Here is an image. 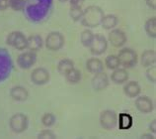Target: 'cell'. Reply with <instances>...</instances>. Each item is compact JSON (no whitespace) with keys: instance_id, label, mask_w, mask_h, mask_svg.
I'll list each match as a JSON object with an SVG mask.
<instances>
[{"instance_id":"6da1fadb","label":"cell","mask_w":156,"mask_h":139,"mask_svg":"<svg viewBox=\"0 0 156 139\" xmlns=\"http://www.w3.org/2000/svg\"><path fill=\"white\" fill-rule=\"evenodd\" d=\"M53 0H25L23 13L28 21L32 23H42L50 17Z\"/></svg>"},{"instance_id":"7a4b0ae2","label":"cell","mask_w":156,"mask_h":139,"mask_svg":"<svg viewBox=\"0 0 156 139\" xmlns=\"http://www.w3.org/2000/svg\"><path fill=\"white\" fill-rule=\"evenodd\" d=\"M104 15V11L100 6L89 5L83 10L80 22L84 27L96 28L101 25Z\"/></svg>"},{"instance_id":"3957f363","label":"cell","mask_w":156,"mask_h":139,"mask_svg":"<svg viewBox=\"0 0 156 139\" xmlns=\"http://www.w3.org/2000/svg\"><path fill=\"white\" fill-rule=\"evenodd\" d=\"M13 72V60L9 51L0 47V84L8 80Z\"/></svg>"},{"instance_id":"277c9868","label":"cell","mask_w":156,"mask_h":139,"mask_svg":"<svg viewBox=\"0 0 156 139\" xmlns=\"http://www.w3.org/2000/svg\"><path fill=\"white\" fill-rule=\"evenodd\" d=\"M118 59L120 62V66H122L125 69H130L137 64L138 57L136 52L131 48H122L119 52Z\"/></svg>"},{"instance_id":"5b68a950","label":"cell","mask_w":156,"mask_h":139,"mask_svg":"<svg viewBox=\"0 0 156 139\" xmlns=\"http://www.w3.org/2000/svg\"><path fill=\"white\" fill-rule=\"evenodd\" d=\"M29 126V118L22 112L14 113L9 119V127L14 133H23Z\"/></svg>"},{"instance_id":"8992f818","label":"cell","mask_w":156,"mask_h":139,"mask_svg":"<svg viewBox=\"0 0 156 139\" xmlns=\"http://www.w3.org/2000/svg\"><path fill=\"white\" fill-rule=\"evenodd\" d=\"M64 44V36L58 31H52L51 33H48L46 37V40H44V45H46L47 49L52 52L61 50L63 48Z\"/></svg>"},{"instance_id":"52a82bcc","label":"cell","mask_w":156,"mask_h":139,"mask_svg":"<svg viewBox=\"0 0 156 139\" xmlns=\"http://www.w3.org/2000/svg\"><path fill=\"white\" fill-rule=\"evenodd\" d=\"M6 44L19 51H24L27 49V37L21 31H13L7 35Z\"/></svg>"},{"instance_id":"ba28073f","label":"cell","mask_w":156,"mask_h":139,"mask_svg":"<svg viewBox=\"0 0 156 139\" xmlns=\"http://www.w3.org/2000/svg\"><path fill=\"white\" fill-rule=\"evenodd\" d=\"M90 52L94 56H101L106 53L108 49V40L102 34H94V38L90 45Z\"/></svg>"},{"instance_id":"9c48e42d","label":"cell","mask_w":156,"mask_h":139,"mask_svg":"<svg viewBox=\"0 0 156 139\" xmlns=\"http://www.w3.org/2000/svg\"><path fill=\"white\" fill-rule=\"evenodd\" d=\"M100 124L106 130H112L118 124V114L115 110L106 109L100 114Z\"/></svg>"},{"instance_id":"30bf717a","label":"cell","mask_w":156,"mask_h":139,"mask_svg":"<svg viewBox=\"0 0 156 139\" xmlns=\"http://www.w3.org/2000/svg\"><path fill=\"white\" fill-rule=\"evenodd\" d=\"M51 79L50 72L46 68L39 67L33 70L31 73V81L36 85H44L48 83Z\"/></svg>"},{"instance_id":"8fae6325","label":"cell","mask_w":156,"mask_h":139,"mask_svg":"<svg viewBox=\"0 0 156 139\" xmlns=\"http://www.w3.org/2000/svg\"><path fill=\"white\" fill-rule=\"evenodd\" d=\"M37 62V54L33 51H26L21 53L17 58V65L22 70L32 68Z\"/></svg>"},{"instance_id":"7c38bea8","label":"cell","mask_w":156,"mask_h":139,"mask_svg":"<svg viewBox=\"0 0 156 139\" xmlns=\"http://www.w3.org/2000/svg\"><path fill=\"white\" fill-rule=\"evenodd\" d=\"M108 41L113 47L122 48L126 45L128 38H126V35L122 30L114 28L108 34Z\"/></svg>"},{"instance_id":"4fadbf2b","label":"cell","mask_w":156,"mask_h":139,"mask_svg":"<svg viewBox=\"0 0 156 139\" xmlns=\"http://www.w3.org/2000/svg\"><path fill=\"white\" fill-rule=\"evenodd\" d=\"M134 105L138 111H140L141 113H144V114L152 112L154 109V103L152 100L147 96H136Z\"/></svg>"},{"instance_id":"5bb4252c","label":"cell","mask_w":156,"mask_h":139,"mask_svg":"<svg viewBox=\"0 0 156 139\" xmlns=\"http://www.w3.org/2000/svg\"><path fill=\"white\" fill-rule=\"evenodd\" d=\"M92 88L95 92H101L109 85V77L104 72H100L95 73L91 81Z\"/></svg>"},{"instance_id":"9a60e30c","label":"cell","mask_w":156,"mask_h":139,"mask_svg":"<svg viewBox=\"0 0 156 139\" xmlns=\"http://www.w3.org/2000/svg\"><path fill=\"white\" fill-rule=\"evenodd\" d=\"M124 92L125 95L129 97V99H135L139 96L141 92V88L137 81H129L124 85Z\"/></svg>"},{"instance_id":"2e32d148","label":"cell","mask_w":156,"mask_h":139,"mask_svg":"<svg viewBox=\"0 0 156 139\" xmlns=\"http://www.w3.org/2000/svg\"><path fill=\"white\" fill-rule=\"evenodd\" d=\"M129 73L125 68H118L114 70V72L111 75V81L116 85H122L129 81Z\"/></svg>"},{"instance_id":"e0dca14e","label":"cell","mask_w":156,"mask_h":139,"mask_svg":"<svg viewBox=\"0 0 156 139\" xmlns=\"http://www.w3.org/2000/svg\"><path fill=\"white\" fill-rule=\"evenodd\" d=\"M10 96L15 101H26L29 97V92L26 88L22 85H15L10 89Z\"/></svg>"},{"instance_id":"ac0fdd59","label":"cell","mask_w":156,"mask_h":139,"mask_svg":"<svg viewBox=\"0 0 156 139\" xmlns=\"http://www.w3.org/2000/svg\"><path fill=\"white\" fill-rule=\"evenodd\" d=\"M43 45H44V41L42 36H40L38 34H34L27 37V49L29 51H33L37 53L43 48Z\"/></svg>"},{"instance_id":"d6986e66","label":"cell","mask_w":156,"mask_h":139,"mask_svg":"<svg viewBox=\"0 0 156 139\" xmlns=\"http://www.w3.org/2000/svg\"><path fill=\"white\" fill-rule=\"evenodd\" d=\"M86 70L91 73H97L104 71V63L100 59H97L95 57L90 58L86 61Z\"/></svg>"},{"instance_id":"ffe728a7","label":"cell","mask_w":156,"mask_h":139,"mask_svg":"<svg viewBox=\"0 0 156 139\" xmlns=\"http://www.w3.org/2000/svg\"><path fill=\"white\" fill-rule=\"evenodd\" d=\"M119 24V18L114 14H107L104 15L103 19H102L101 26L105 30H112L116 28Z\"/></svg>"},{"instance_id":"44dd1931","label":"cell","mask_w":156,"mask_h":139,"mask_svg":"<svg viewBox=\"0 0 156 139\" xmlns=\"http://www.w3.org/2000/svg\"><path fill=\"white\" fill-rule=\"evenodd\" d=\"M140 62L143 67L148 68L156 63V53L154 50H146L141 54Z\"/></svg>"},{"instance_id":"7402d4cb","label":"cell","mask_w":156,"mask_h":139,"mask_svg":"<svg viewBox=\"0 0 156 139\" xmlns=\"http://www.w3.org/2000/svg\"><path fill=\"white\" fill-rule=\"evenodd\" d=\"M118 123H119V127L122 130L129 129L133 124V116L129 113L122 112L118 116Z\"/></svg>"},{"instance_id":"603a6c76","label":"cell","mask_w":156,"mask_h":139,"mask_svg":"<svg viewBox=\"0 0 156 139\" xmlns=\"http://www.w3.org/2000/svg\"><path fill=\"white\" fill-rule=\"evenodd\" d=\"M73 68H74V62L68 58L60 60L58 64H57V72L61 76H65Z\"/></svg>"},{"instance_id":"cb8c5ba5","label":"cell","mask_w":156,"mask_h":139,"mask_svg":"<svg viewBox=\"0 0 156 139\" xmlns=\"http://www.w3.org/2000/svg\"><path fill=\"white\" fill-rule=\"evenodd\" d=\"M144 30L145 33L148 35L150 38H156V17H150L149 19H147L144 23Z\"/></svg>"},{"instance_id":"d4e9b609","label":"cell","mask_w":156,"mask_h":139,"mask_svg":"<svg viewBox=\"0 0 156 139\" xmlns=\"http://www.w3.org/2000/svg\"><path fill=\"white\" fill-rule=\"evenodd\" d=\"M64 77H65V80H66L68 83L71 84V85L78 84L81 81V77H82L81 72L78 69H75V68L71 69L70 71H69Z\"/></svg>"},{"instance_id":"484cf974","label":"cell","mask_w":156,"mask_h":139,"mask_svg":"<svg viewBox=\"0 0 156 139\" xmlns=\"http://www.w3.org/2000/svg\"><path fill=\"white\" fill-rule=\"evenodd\" d=\"M93 38H94L93 32L91 30H89V29H85L84 31H82V33L80 34V42L86 48L90 47V45H91V43H92Z\"/></svg>"},{"instance_id":"4316f807","label":"cell","mask_w":156,"mask_h":139,"mask_svg":"<svg viewBox=\"0 0 156 139\" xmlns=\"http://www.w3.org/2000/svg\"><path fill=\"white\" fill-rule=\"evenodd\" d=\"M105 66L107 67V69L112 70V71L118 69L120 67V62H119L118 56H116V55L107 56L105 59Z\"/></svg>"},{"instance_id":"83f0119b","label":"cell","mask_w":156,"mask_h":139,"mask_svg":"<svg viewBox=\"0 0 156 139\" xmlns=\"http://www.w3.org/2000/svg\"><path fill=\"white\" fill-rule=\"evenodd\" d=\"M82 13H83V9H82L81 5H71L70 9H69V15L70 18L74 22L80 21L82 17Z\"/></svg>"},{"instance_id":"f1b7e54d","label":"cell","mask_w":156,"mask_h":139,"mask_svg":"<svg viewBox=\"0 0 156 139\" xmlns=\"http://www.w3.org/2000/svg\"><path fill=\"white\" fill-rule=\"evenodd\" d=\"M55 121H56L55 115L51 112H47L42 116V123L46 127H51L52 125H55Z\"/></svg>"},{"instance_id":"f546056e","label":"cell","mask_w":156,"mask_h":139,"mask_svg":"<svg viewBox=\"0 0 156 139\" xmlns=\"http://www.w3.org/2000/svg\"><path fill=\"white\" fill-rule=\"evenodd\" d=\"M25 0H9V7L14 11H22Z\"/></svg>"},{"instance_id":"4dcf8cb0","label":"cell","mask_w":156,"mask_h":139,"mask_svg":"<svg viewBox=\"0 0 156 139\" xmlns=\"http://www.w3.org/2000/svg\"><path fill=\"white\" fill-rule=\"evenodd\" d=\"M145 73H146L147 80H148L151 84H155V81H156V67H155V65L147 68Z\"/></svg>"},{"instance_id":"1f68e13d","label":"cell","mask_w":156,"mask_h":139,"mask_svg":"<svg viewBox=\"0 0 156 139\" xmlns=\"http://www.w3.org/2000/svg\"><path fill=\"white\" fill-rule=\"evenodd\" d=\"M38 138L39 139H55V138H56V135L51 131V130L46 129V130H43L42 132H40L38 134Z\"/></svg>"},{"instance_id":"d6a6232c","label":"cell","mask_w":156,"mask_h":139,"mask_svg":"<svg viewBox=\"0 0 156 139\" xmlns=\"http://www.w3.org/2000/svg\"><path fill=\"white\" fill-rule=\"evenodd\" d=\"M9 8V0H0V11H5Z\"/></svg>"},{"instance_id":"836d02e7","label":"cell","mask_w":156,"mask_h":139,"mask_svg":"<svg viewBox=\"0 0 156 139\" xmlns=\"http://www.w3.org/2000/svg\"><path fill=\"white\" fill-rule=\"evenodd\" d=\"M145 3L150 9H152V10L156 9V0H145Z\"/></svg>"},{"instance_id":"e575fe53","label":"cell","mask_w":156,"mask_h":139,"mask_svg":"<svg viewBox=\"0 0 156 139\" xmlns=\"http://www.w3.org/2000/svg\"><path fill=\"white\" fill-rule=\"evenodd\" d=\"M149 130H150V132H152L153 134L156 133V119H153L152 121L150 122V124H149Z\"/></svg>"},{"instance_id":"d590c367","label":"cell","mask_w":156,"mask_h":139,"mask_svg":"<svg viewBox=\"0 0 156 139\" xmlns=\"http://www.w3.org/2000/svg\"><path fill=\"white\" fill-rule=\"evenodd\" d=\"M84 0H69V2H70V6L71 5H81L82 3H83Z\"/></svg>"},{"instance_id":"8d00e7d4","label":"cell","mask_w":156,"mask_h":139,"mask_svg":"<svg viewBox=\"0 0 156 139\" xmlns=\"http://www.w3.org/2000/svg\"><path fill=\"white\" fill-rule=\"evenodd\" d=\"M141 138H145V139H155V136L152 135L151 133H144L141 135Z\"/></svg>"},{"instance_id":"74e56055","label":"cell","mask_w":156,"mask_h":139,"mask_svg":"<svg viewBox=\"0 0 156 139\" xmlns=\"http://www.w3.org/2000/svg\"><path fill=\"white\" fill-rule=\"evenodd\" d=\"M59 2H62V3H64V2H66V1H68V0H58Z\"/></svg>"}]
</instances>
